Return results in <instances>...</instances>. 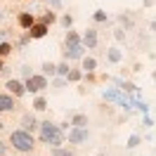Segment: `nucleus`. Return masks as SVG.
Returning a JSON list of instances; mask_svg holds the SVG:
<instances>
[{
    "label": "nucleus",
    "mask_w": 156,
    "mask_h": 156,
    "mask_svg": "<svg viewBox=\"0 0 156 156\" xmlns=\"http://www.w3.org/2000/svg\"><path fill=\"white\" fill-rule=\"evenodd\" d=\"M38 135H40V142L43 144L52 147V149H59V147L64 144V130L57 126V123H52V121H43L38 126Z\"/></svg>",
    "instance_id": "1"
},
{
    "label": "nucleus",
    "mask_w": 156,
    "mask_h": 156,
    "mask_svg": "<svg viewBox=\"0 0 156 156\" xmlns=\"http://www.w3.org/2000/svg\"><path fill=\"white\" fill-rule=\"evenodd\" d=\"M10 144L19 151V154H31L33 151V147H36V140L31 133L26 130H12L10 133Z\"/></svg>",
    "instance_id": "2"
},
{
    "label": "nucleus",
    "mask_w": 156,
    "mask_h": 156,
    "mask_svg": "<svg viewBox=\"0 0 156 156\" xmlns=\"http://www.w3.org/2000/svg\"><path fill=\"white\" fill-rule=\"evenodd\" d=\"M24 88H26V92H31V95H40L43 90L48 88V78L43 76V73H40V76L33 73L29 80H24Z\"/></svg>",
    "instance_id": "3"
},
{
    "label": "nucleus",
    "mask_w": 156,
    "mask_h": 156,
    "mask_svg": "<svg viewBox=\"0 0 156 156\" xmlns=\"http://www.w3.org/2000/svg\"><path fill=\"white\" fill-rule=\"evenodd\" d=\"M102 97H104V99H109V102H118V104H121V107L126 109V111H130V109H133L130 99H126V97H123L118 88H107L104 92H102Z\"/></svg>",
    "instance_id": "4"
},
{
    "label": "nucleus",
    "mask_w": 156,
    "mask_h": 156,
    "mask_svg": "<svg viewBox=\"0 0 156 156\" xmlns=\"http://www.w3.org/2000/svg\"><path fill=\"white\" fill-rule=\"evenodd\" d=\"M83 57H85L83 43H71V45H66V50H64V59H66V62H71V59H83Z\"/></svg>",
    "instance_id": "5"
},
{
    "label": "nucleus",
    "mask_w": 156,
    "mask_h": 156,
    "mask_svg": "<svg viewBox=\"0 0 156 156\" xmlns=\"http://www.w3.org/2000/svg\"><path fill=\"white\" fill-rule=\"evenodd\" d=\"M88 137H90L88 128H71L69 130V142L71 144H83V142H88Z\"/></svg>",
    "instance_id": "6"
},
{
    "label": "nucleus",
    "mask_w": 156,
    "mask_h": 156,
    "mask_svg": "<svg viewBox=\"0 0 156 156\" xmlns=\"http://www.w3.org/2000/svg\"><path fill=\"white\" fill-rule=\"evenodd\" d=\"M5 88L10 90L12 97H24V95H26V88H24V83H21V80H17V78H7Z\"/></svg>",
    "instance_id": "7"
},
{
    "label": "nucleus",
    "mask_w": 156,
    "mask_h": 156,
    "mask_svg": "<svg viewBox=\"0 0 156 156\" xmlns=\"http://www.w3.org/2000/svg\"><path fill=\"white\" fill-rule=\"evenodd\" d=\"M80 43H83V48H85V50H95V48H97V31H95V29H88L85 33H83Z\"/></svg>",
    "instance_id": "8"
},
{
    "label": "nucleus",
    "mask_w": 156,
    "mask_h": 156,
    "mask_svg": "<svg viewBox=\"0 0 156 156\" xmlns=\"http://www.w3.org/2000/svg\"><path fill=\"white\" fill-rule=\"evenodd\" d=\"M38 118L33 116V114H24L21 116V130H26V133H33V130H38Z\"/></svg>",
    "instance_id": "9"
},
{
    "label": "nucleus",
    "mask_w": 156,
    "mask_h": 156,
    "mask_svg": "<svg viewBox=\"0 0 156 156\" xmlns=\"http://www.w3.org/2000/svg\"><path fill=\"white\" fill-rule=\"evenodd\" d=\"M17 104H14V97L12 95H2L0 92V114H7V111H14Z\"/></svg>",
    "instance_id": "10"
},
{
    "label": "nucleus",
    "mask_w": 156,
    "mask_h": 156,
    "mask_svg": "<svg viewBox=\"0 0 156 156\" xmlns=\"http://www.w3.org/2000/svg\"><path fill=\"white\" fill-rule=\"evenodd\" d=\"M17 24H19L24 31H29L33 24H36V17L31 14V12H19V17H17Z\"/></svg>",
    "instance_id": "11"
},
{
    "label": "nucleus",
    "mask_w": 156,
    "mask_h": 156,
    "mask_svg": "<svg viewBox=\"0 0 156 156\" xmlns=\"http://www.w3.org/2000/svg\"><path fill=\"white\" fill-rule=\"evenodd\" d=\"M26 36H29V38H45V36H48V26H43V24L36 21V24L26 31Z\"/></svg>",
    "instance_id": "12"
},
{
    "label": "nucleus",
    "mask_w": 156,
    "mask_h": 156,
    "mask_svg": "<svg viewBox=\"0 0 156 156\" xmlns=\"http://www.w3.org/2000/svg\"><path fill=\"white\" fill-rule=\"evenodd\" d=\"M71 126L73 128H88V116L85 114H73L71 116Z\"/></svg>",
    "instance_id": "13"
},
{
    "label": "nucleus",
    "mask_w": 156,
    "mask_h": 156,
    "mask_svg": "<svg viewBox=\"0 0 156 156\" xmlns=\"http://www.w3.org/2000/svg\"><path fill=\"white\" fill-rule=\"evenodd\" d=\"M107 59L111 62V64H118V62L123 59V52H121L118 48H109L107 50Z\"/></svg>",
    "instance_id": "14"
},
{
    "label": "nucleus",
    "mask_w": 156,
    "mask_h": 156,
    "mask_svg": "<svg viewBox=\"0 0 156 156\" xmlns=\"http://www.w3.org/2000/svg\"><path fill=\"white\" fill-rule=\"evenodd\" d=\"M95 69H97V59L95 57H83V71H85V73H95Z\"/></svg>",
    "instance_id": "15"
},
{
    "label": "nucleus",
    "mask_w": 156,
    "mask_h": 156,
    "mask_svg": "<svg viewBox=\"0 0 156 156\" xmlns=\"http://www.w3.org/2000/svg\"><path fill=\"white\" fill-rule=\"evenodd\" d=\"M43 76L45 78H52V76H57V64H52V62H45V64H43Z\"/></svg>",
    "instance_id": "16"
},
{
    "label": "nucleus",
    "mask_w": 156,
    "mask_h": 156,
    "mask_svg": "<svg viewBox=\"0 0 156 156\" xmlns=\"http://www.w3.org/2000/svg\"><path fill=\"white\" fill-rule=\"evenodd\" d=\"M55 21H57V14H55V12H45V14L40 17L38 24H43V26H50V24H55Z\"/></svg>",
    "instance_id": "17"
},
{
    "label": "nucleus",
    "mask_w": 156,
    "mask_h": 156,
    "mask_svg": "<svg viewBox=\"0 0 156 156\" xmlns=\"http://www.w3.org/2000/svg\"><path fill=\"white\" fill-rule=\"evenodd\" d=\"M33 109H36V111H45V109H48V99L38 95V97L33 99Z\"/></svg>",
    "instance_id": "18"
},
{
    "label": "nucleus",
    "mask_w": 156,
    "mask_h": 156,
    "mask_svg": "<svg viewBox=\"0 0 156 156\" xmlns=\"http://www.w3.org/2000/svg\"><path fill=\"white\" fill-rule=\"evenodd\" d=\"M64 43H66V45H71V43H80V36H78L76 31L69 29V31H66V36H64Z\"/></svg>",
    "instance_id": "19"
},
{
    "label": "nucleus",
    "mask_w": 156,
    "mask_h": 156,
    "mask_svg": "<svg viewBox=\"0 0 156 156\" xmlns=\"http://www.w3.org/2000/svg\"><path fill=\"white\" fill-rule=\"evenodd\" d=\"M130 104H135L137 109H140V111H142V114H149V104H147V102H142V99H137V97H133V102H130Z\"/></svg>",
    "instance_id": "20"
},
{
    "label": "nucleus",
    "mask_w": 156,
    "mask_h": 156,
    "mask_svg": "<svg viewBox=\"0 0 156 156\" xmlns=\"http://www.w3.org/2000/svg\"><path fill=\"white\" fill-rule=\"evenodd\" d=\"M69 62H62V64H57V76H62V78H66L69 76Z\"/></svg>",
    "instance_id": "21"
},
{
    "label": "nucleus",
    "mask_w": 156,
    "mask_h": 156,
    "mask_svg": "<svg viewBox=\"0 0 156 156\" xmlns=\"http://www.w3.org/2000/svg\"><path fill=\"white\" fill-rule=\"evenodd\" d=\"M7 55H12V43L7 40V43H0V59L7 57Z\"/></svg>",
    "instance_id": "22"
},
{
    "label": "nucleus",
    "mask_w": 156,
    "mask_h": 156,
    "mask_svg": "<svg viewBox=\"0 0 156 156\" xmlns=\"http://www.w3.org/2000/svg\"><path fill=\"white\" fill-rule=\"evenodd\" d=\"M92 19L97 21V24H104V21H109V17H107V12H104V10H97L95 14H92Z\"/></svg>",
    "instance_id": "23"
},
{
    "label": "nucleus",
    "mask_w": 156,
    "mask_h": 156,
    "mask_svg": "<svg viewBox=\"0 0 156 156\" xmlns=\"http://www.w3.org/2000/svg\"><path fill=\"white\" fill-rule=\"evenodd\" d=\"M80 78H83V73H80L78 69H71V71H69V76H66V80H71V83H76V80H80Z\"/></svg>",
    "instance_id": "24"
},
{
    "label": "nucleus",
    "mask_w": 156,
    "mask_h": 156,
    "mask_svg": "<svg viewBox=\"0 0 156 156\" xmlns=\"http://www.w3.org/2000/svg\"><path fill=\"white\" fill-rule=\"evenodd\" d=\"M140 142H142V140H140V135H130V140H128V149H135Z\"/></svg>",
    "instance_id": "25"
},
{
    "label": "nucleus",
    "mask_w": 156,
    "mask_h": 156,
    "mask_svg": "<svg viewBox=\"0 0 156 156\" xmlns=\"http://www.w3.org/2000/svg\"><path fill=\"white\" fill-rule=\"evenodd\" d=\"M52 156H76V154H73V151H69V149H62V147H59V149L52 151Z\"/></svg>",
    "instance_id": "26"
},
{
    "label": "nucleus",
    "mask_w": 156,
    "mask_h": 156,
    "mask_svg": "<svg viewBox=\"0 0 156 156\" xmlns=\"http://www.w3.org/2000/svg\"><path fill=\"white\" fill-rule=\"evenodd\" d=\"M62 24H64L66 29H71V24H73V17H71V14H64V17H62Z\"/></svg>",
    "instance_id": "27"
},
{
    "label": "nucleus",
    "mask_w": 156,
    "mask_h": 156,
    "mask_svg": "<svg viewBox=\"0 0 156 156\" xmlns=\"http://www.w3.org/2000/svg\"><path fill=\"white\" fill-rule=\"evenodd\" d=\"M118 21H121V24H126L128 29L133 26V19H130V17H126V14H121V17H118Z\"/></svg>",
    "instance_id": "28"
},
{
    "label": "nucleus",
    "mask_w": 156,
    "mask_h": 156,
    "mask_svg": "<svg viewBox=\"0 0 156 156\" xmlns=\"http://www.w3.org/2000/svg\"><path fill=\"white\" fill-rule=\"evenodd\" d=\"M21 73H24V78H26V80L33 76V73H31V66H21Z\"/></svg>",
    "instance_id": "29"
},
{
    "label": "nucleus",
    "mask_w": 156,
    "mask_h": 156,
    "mask_svg": "<svg viewBox=\"0 0 156 156\" xmlns=\"http://www.w3.org/2000/svg\"><path fill=\"white\" fill-rule=\"evenodd\" d=\"M114 36H116V40H126V33H123V29H116V33H114Z\"/></svg>",
    "instance_id": "30"
},
{
    "label": "nucleus",
    "mask_w": 156,
    "mask_h": 156,
    "mask_svg": "<svg viewBox=\"0 0 156 156\" xmlns=\"http://www.w3.org/2000/svg\"><path fill=\"white\" fill-rule=\"evenodd\" d=\"M26 43H29V36H21V38H19V43H17V45H19V48H24Z\"/></svg>",
    "instance_id": "31"
},
{
    "label": "nucleus",
    "mask_w": 156,
    "mask_h": 156,
    "mask_svg": "<svg viewBox=\"0 0 156 156\" xmlns=\"http://www.w3.org/2000/svg\"><path fill=\"white\" fill-rule=\"evenodd\" d=\"M0 43H7V31L0 29Z\"/></svg>",
    "instance_id": "32"
},
{
    "label": "nucleus",
    "mask_w": 156,
    "mask_h": 156,
    "mask_svg": "<svg viewBox=\"0 0 156 156\" xmlns=\"http://www.w3.org/2000/svg\"><path fill=\"white\" fill-rule=\"evenodd\" d=\"M5 154H7V147L2 144V140H0V156H5Z\"/></svg>",
    "instance_id": "33"
},
{
    "label": "nucleus",
    "mask_w": 156,
    "mask_h": 156,
    "mask_svg": "<svg viewBox=\"0 0 156 156\" xmlns=\"http://www.w3.org/2000/svg\"><path fill=\"white\" fill-rule=\"evenodd\" d=\"M48 5H52V7H59V5H62V0H48Z\"/></svg>",
    "instance_id": "34"
},
{
    "label": "nucleus",
    "mask_w": 156,
    "mask_h": 156,
    "mask_svg": "<svg viewBox=\"0 0 156 156\" xmlns=\"http://www.w3.org/2000/svg\"><path fill=\"white\" fill-rule=\"evenodd\" d=\"M5 69H7V66H5V64H2V59H0V71H5Z\"/></svg>",
    "instance_id": "35"
},
{
    "label": "nucleus",
    "mask_w": 156,
    "mask_h": 156,
    "mask_svg": "<svg viewBox=\"0 0 156 156\" xmlns=\"http://www.w3.org/2000/svg\"><path fill=\"white\" fill-rule=\"evenodd\" d=\"M151 29H154V31H156V21H151Z\"/></svg>",
    "instance_id": "36"
},
{
    "label": "nucleus",
    "mask_w": 156,
    "mask_h": 156,
    "mask_svg": "<svg viewBox=\"0 0 156 156\" xmlns=\"http://www.w3.org/2000/svg\"><path fill=\"white\" fill-rule=\"evenodd\" d=\"M2 128H5V123H2V121H0V130H2Z\"/></svg>",
    "instance_id": "37"
},
{
    "label": "nucleus",
    "mask_w": 156,
    "mask_h": 156,
    "mask_svg": "<svg viewBox=\"0 0 156 156\" xmlns=\"http://www.w3.org/2000/svg\"><path fill=\"white\" fill-rule=\"evenodd\" d=\"M97 156H107V154H97Z\"/></svg>",
    "instance_id": "38"
},
{
    "label": "nucleus",
    "mask_w": 156,
    "mask_h": 156,
    "mask_svg": "<svg viewBox=\"0 0 156 156\" xmlns=\"http://www.w3.org/2000/svg\"><path fill=\"white\" fill-rule=\"evenodd\" d=\"M0 19H2V12H0Z\"/></svg>",
    "instance_id": "39"
},
{
    "label": "nucleus",
    "mask_w": 156,
    "mask_h": 156,
    "mask_svg": "<svg viewBox=\"0 0 156 156\" xmlns=\"http://www.w3.org/2000/svg\"><path fill=\"white\" fill-rule=\"evenodd\" d=\"M149 2H151V0H149Z\"/></svg>",
    "instance_id": "40"
}]
</instances>
